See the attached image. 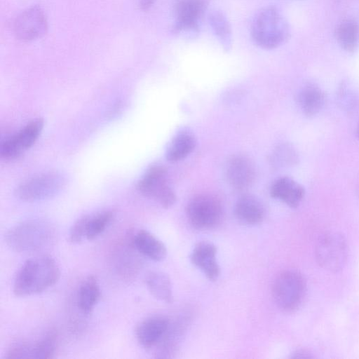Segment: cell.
Returning <instances> with one entry per match:
<instances>
[{
    "label": "cell",
    "instance_id": "6da1fadb",
    "mask_svg": "<svg viewBox=\"0 0 359 359\" xmlns=\"http://www.w3.org/2000/svg\"><path fill=\"white\" fill-rule=\"evenodd\" d=\"M60 277V268L51 257H32L25 261L18 271L13 292L20 297L37 294L57 283Z\"/></svg>",
    "mask_w": 359,
    "mask_h": 359
},
{
    "label": "cell",
    "instance_id": "7a4b0ae2",
    "mask_svg": "<svg viewBox=\"0 0 359 359\" xmlns=\"http://www.w3.org/2000/svg\"><path fill=\"white\" fill-rule=\"evenodd\" d=\"M55 237V229L48 222L29 219L11 227L5 234L6 245L17 252L36 251L48 246Z\"/></svg>",
    "mask_w": 359,
    "mask_h": 359
},
{
    "label": "cell",
    "instance_id": "3957f363",
    "mask_svg": "<svg viewBox=\"0 0 359 359\" xmlns=\"http://www.w3.org/2000/svg\"><path fill=\"white\" fill-rule=\"evenodd\" d=\"M255 43L264 49H273L283 44L290 36V27L281 13L273 6L262 9L251 26Z\"/></svg>",
    "mask_w": 359,
    "mask_h": 359
},
{
    "label": "cell",
    "instance_id": "277c9868",
    "mask_svg": "<svg viewBox=\"0 0 359 359\" xmlns=\"http://www.w3.org/2000/svg\"><path fill=\"white\" fill-rule=\"evenodd\" d=\"M304 276L294 270L280 272L272 285V294L277 306L285 312H292L302 304L306 295Z\"/></svg>",
    "mask_w": 359,
    "mask_h": 359
},
{
    "label": "cell",
    "instance_id": "5b68a950",
    "mask_svg": "<svg viewBox=\"0 0 359 359\" xmlns=\"http://www.w3.org/2000/svg\"><path fill=\"white\" fill-rule=\"evenodd\" d=\"M189 224L196 229L205 231L215 229L223 219L224 210L219 199L209 194L192 198L186 208Z\"/></svg>",
    "mask_w": 359,
    "mask_h": 359
},
{
    "label": "cell",
    "instance_id": "8992f818",
    "mask_svg": "<svg viewBox=\"0 0 359 359\" xmlns=\"http://www.w3.org/2000/svg\"><path fill=\"white\" fill-rule=\"evenodd\" d=\"M315 257L324 269L332 272L341 270L348 257V245L344 237L337 232L324 233L316 243Z\"/></svg>",
    "mask_w": 359,
    "mask_h": 359
},
{
    "label": "cell",
    "instance_id": "52a82bcc",
    "mask_svg": "<svg viewBox=\"0 0 359 359\" xmlns=\"http://www.w3.org/2000/svg\"><path fill=\"white\" fill-rule=\"evenodd\" d=\"M137 189L144 196L169 208L176 201V195L168 184L167 170L161 165L149 167L137 184Z\"/></svg>",
    "mask_w": 359,
    "mask_h": 359
},
{
    "label": "cell",
    "instance_id": "ba28073f",
    "mask_svg": "<svg viewBox=\"0 0 359 359\" xmlns=\"http://www.w3.org/2000/svg\"><path fill=\"white\" fill-rule=\"evenodd\" d=\"M65 184V179L60 172L50 171L25 181L18 187L15 194L24 201H37L55 196Z\"/></svg>",
    "mask_w": 359,
    "mask_h": 359
},
{
    "label": "cell",
    "instance_id": "9c48e42d",
    "mask_svg": "<svg viewBox=\"0 0 359 359\" xmlns=\"http://www.w3.org/2000/svg\"><path fill=\"white\" fill-rule=\"evenodd\" d=\"M208 6L207 0H178L175 5L174 34L193 38L198 34V22Z\"/></svg>",
    "mask_w": 359,
    "mask_h": 359
},
{
    "label": "cell",
    "instance_id": "30bf717a",
    "mask_svg": "<svg viewBox=\"0 0 359 359\" xmlns=\"http://www.w3.org/2000/svg\"><path fill=\"white\" fill-rule=\"evenodd\" d=\"M48 29V21L42 8L33 6L22 11L15 19L13 30L22 41H32L43 36Z\"/></svg>",
    "mask_w": 359,
    "mask_h": 359
},
{
    "label": "cell",
    "instance_id": "8fae6325",
    "mask_svg": "<svg viewBox=\"0 0 359 359\" xmlns=\"http://www.w3.org/2000/svg\"><path fill=\"white\" fill-rule=\"evenodd\" d=\"M43 126V120L37 118L30 121L18 133L6 138L0 147L1 157L5 160L18 158L35 143Z\"/></svg>",
    "mask_w": 359,
    "mask_h": 359
},
{
    "label": "cell",
    "instance_id": "7c38bea8",
    "mask_svg": "<svg viewBox=\"0 0 359 359\" xmlns=\"http://www.w3.org/2000/svg\"><path fill=\"white\" fill-rule=\"evenodd\" d=\"M170 325L163 316H153L140 321L135 328V337L141 346L151 349L157 346L164 338Z\"/></svg>",
    "mask_w": 359,
    "mask_h": 359
},
{
    "label": "cell",
    "instance_id": "4fadbf2b",
    "mask_svg": "<svg viewBox=\"0 0 359 359\" xmlns=\"http://www.w3.org/2000/svg\"><path fill=\"white\" fill-rule=\"evenodd\" d=\"M225 175L227 182L232 187L243 190L253 183L256 170L253 162L249 158L238 155L229 160Z\"/></svg>",
    "mask_w": 359,
    "mask_h": 359
},
{
    "label": "cell",
    "instance_id": "5bb4252c",
    "mask_svg": "<svg viewBox=\"0 0 359 359\" xmlns=\"http://www.w3.org/2000/svg\"><path fill=\"white\" fill-rule=\"evenodd\" d=\"M191 262L210 280H216L220 274L217 261V248L210 242H200L191 255Z\"/></svg>",
    "mask_w": 359,
    "mask_h": 359
},
{
    "label": "cell",
    "instance_id": "9a60e30c",
    "mask_svg": "<svg viewBox=\"0 0 359 359\" xmlns=\"http://www.w3.org/2000/svg\"><path fill=\"white\" fill-rule=\"evenodd\" d=\"M270 195L290 208H297L302 201L305 191L304 187L294 180L283 177L273 182L270 188Z\"/></svg>",
    "mask_w": 359,
    "mask_h": 359
},
{
    "label": "cell",
    "instance_id": "2e32d148",
    "mask_svg": "<svg viewBox=\"0 0 359 359\" xmlns=\"http://www.w3.org/2000/svg\"><path fill=\"white\" fill-rule=\"evenodd\" d=\"M237 219L245 225L261 223L265 216V209L259 198L252 195H243L237 201L235 210Z\"/></svg>",
    "mask_w": 359,
    "mask_h": 359
},
{
    "label": "cell",
    "instance_id": "e0dca14e",
    "mask_svg": "<svg viewBox=\"0 0 359 359\" xmlns=\"http://www.w3.org/2000/svg\"><path fill=\"white\" fill-rule=\"evenodd\" d=\"M133 244L140 253L153 261L161 262L166 257L165 245L147 230L137 231L133 238Z\"/></svg>",
    "mask_w": 359,
    "mask_h": 359
},
{
    "label": "cell",
    "instance_id": "ac0fdd59",
    "mask_svg": "<svg viewBox=\"0 0 359 359\" xmlns=\"http://www.w3.org/2000/svg\"><path fill=\"white\" fill-rule=\"evenodd\" d=\"M297 100L302 112L307 116H313L323 109L325 95L318 86L309 83L300 90Z\"/></svg>",
    "mask_w": 359,
    "mask_h": 359
},
{
    "label": "cell",
    "instance_id": "d6986e66",
    "mask_svg": "<svg viewBox=\"0 0 359 359\" xmlns=\"http://www.w3.org/2000/svg\"><path fill=\"white\" fill-rule=\"evenodd\" d=\"M101 297L100 286L94 276H88L80 285L77 294V305L86 314L90 313Z\"/></svg>",
    "mask_w": 359,
    "mask_h": 359
},
{
    "label": "cell",
    "instance_id": "ffe728a7",
    "mask_svg": "<svg viewBox=\"0 0 359 359\" xmlns=\"http://www.w3.org/2000/svg\"><path fill=\"white\" fill-rule=\"evenodd\" d=\"M145 283L154 298L168 304L172 302V284L166 273L159 271H150L146 276Z\"/></svg>",
    "mask_w": 359,
    "mask_h": 359
},
{
    "label": "cell",
    "instance_id": "44dd1931",
    "mask_svg": "<svg viewBox=\"0 0 359 359\" xmlns=\"http://www.w3.org/2000/svg\"><path fill=\"white\" fill-rule=\"evenodd\" d=\"M194 135L188 131L177 133L170 142L166 151V158L170 162H177L189 156L195 149Z\"/></svg>",
    "mask_w": 359,
    "mask_h": 359
},
{
    "label": "cell",
    "instance_id": "7402d4cb",
    "mask_svg": "<svg viewBox=\"0 0 359 359\" xmlns=\"http://www.w3.org/2000/svg\"><path fill=\"white\" fill-rule=\"evenodd\" d=\"M208 21L222 48L230 50L233 44L232 31L225 15L219 11H213L208 15Z\"/></svg>",
    "mask_w": 359,
    "mask_h": 359
},
{
    "label": "cell",
    "instance_id": "603a6c76",
    "mask_svg": "<svg viewBox=\"0 0 359 359\" xmlns=\"http://www.w3.org/2000/svg\"><path fill=\"white\" fill-rule=\"evenodd\" d=\"M335 36L341 48L352 53L358 46L359 25L353 20H344L337 27Z\"/></svg>",
    "mask_w": 359,
    "mask_h": 359
},
{
    "label": "cell",
    "instance_id": "cb8c5ba5",
    "mask_svg": "<svg viewBox=\"0 0 359 359\" xmlns=\"http://www.w3.org/2000/svg\"><path fill=\"white\" fill-rule=\"evenodd\" d=\"M57 347V334L50 330L39 340L31 343V358H53Z\"/></svg>",
    "mask_w": 359,
    "mask_h": 359
},
{
    "label": "cell",
    "instance_id": "d4e9b609",
    "mask_svg": "<svg viewBox=\"0 0 359 359\" xmlns=\"http://www.w3.org/2000/svg\"><path fill=\"white\" fill-rule=\"evenodd\" d=\"M114 212L105 210L93 215H89L86 225V239L93 241L101 235L110 224Z\"/></svg>",
    "mask_w": 359,
    "mask_h": 359
},
{
    "label": "cell",
    "instance_id": "484cf974",
    "mask_svg": "<svg viewBox=\"0 0 359 359\" xmlns=\"http://www.w3.org/2000/svg\"><path fill=\"white\" fill-rule=\"evenodd\" d=\"M270 161L275 167H290L298 163L299 156L292 145L283 143L275 148L271 155Z\"/></svg>",
    "mask_w": 359,
    "mask_h": 359
},
{
    "label": "cell",
    "instance_id": "4316f807",
    "mask_svg": "<svg viewBox=\"0 0 359 359\" xmlns=\"http://www.w3.org/2000/svg\"><path fill=\"white\" fill-rule=\"evenodd\" d=\"M88 215H83L79 218L72 226L68 241L72 244H79L84 239H86V225Z\"/></svg>",
    "mask_w": 359,
    "mask_h": 359
},
{
    "label": "cell",
    "instance_id": "83f0119b",
    "mask_svg": "<svg viewBox=\"0 0 359 359\" xmlns=\"http://www.w3.org/2000/svg\"><path fill=\"white\" fill-rule=\"evenodd\" d=\"M6 359L31 358V343L20 341L13 344L4 355Z\"/></svg>",
    "mask_w": 359,
    "mask_h": 359
},
{
    "label": "cell",
    "instance_id": "f1b7e54d",
    "mask_svg": "<svg viewBox=\"0 0 359 359\" xmlns=\"http://www.w3.org/2000/svg\"><path fill=\"white\" fill-rule=\"evenodd\" d=\"M311 353L304 349H299L292 353L293 358H312Z\"/></svg>",
    "mask_w": 359,
    "mask_h": 359
},
{
    "label": "cell",
    "instance_id": "f546056e",
    "mask_svg": "<svg viewBox=\"0 0 359 359\" xmlns=\"http://www.w3.org/2000/svg\"><path fill=\"white\" fill-rule=\"evenodd\" d=\"M155 0H140V7L143 11L149 9L154 4Z\"/></svg>",
    "mask_w": 359,
    "mask_h": 359
},
{
    "label": "cell",
    "instance_id": "4dcf8cb0",
    "mask_svg": "<svg viewBox=\"0 0 359 359\" xmlns=\"http://www.w3.org/2000/svg\"><path fill=\"white\" fill-rule=\"evenodd\" d=\"M356 133H357L358 137L359 138V123L357 126Z\"/></svg>",
    "mask_w": 359,
    "mask_h": 359
}]
</instances>
